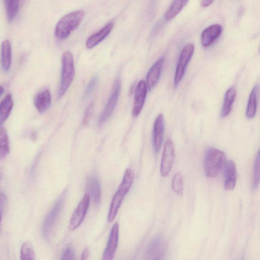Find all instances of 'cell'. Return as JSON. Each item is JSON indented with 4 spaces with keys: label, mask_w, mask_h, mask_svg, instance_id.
<instances>
[{
    "label": "cell",
    "mask_w": 260,
    "mask_h": 260,
    "mask_svg": "<svg viewBox=\"0 0 260 260\" xmlns=\"http://www.w3.org/2000/svg\"><path fill=\"white\" fill-rule=\"evenodd\" d=\"M51 93L49 89H44L37 93L34 98V105L40 113L46 111L50 107Z\"/></svg>",
    "instance_id": "ac0fdd59"
},
{
    "label": "cell",
    "mask_w": 260,
    "mask_h": 260,
    "mask_svg": "<svg viewBox=\"0 0 260 260\" xmlns=\"http://www.w3.org/2000/svg\"><path fill=\"white\" fill-rule=\"evenodd\" d=\"M226 163V156L223 152L214 148L208 149L204 160L206 176L211 178H216L225 167Z\"/></svg>",
    "instance_id": "6da1fadb"
},
{
    "label": "cell",
    "mask_w": 260,
    "mask_h": 260,
    "mask_svg": "<svg viewBox=\"0 0 260 260\" xmlns=\"http://www.w3.org/2000/svg\"><path fill=\"white\" fill-rule=\"evenodd\" d=\"M98 82V78L97 77L92 78L89 82L87 87L85 90V97H87L91 94L93 89H95Z\"/></svg>",
    "instance_id": "f546056e"
},
{
    "label": "cell",
    "mask_w": 260,
    "mask_h": 260,
    "mask_svg": "<svg viewBox=\"0 0 260 260\" xmlns=\"http://www.w3.org/2000/svg\"><path fill=\"white\" fill-rule=\"evenodd\" d=\"M75 252L74 249L71 247H68L64 252L61 260H74L75 259Z\"/></svg>",
    "instance_id": "1f68e13d"
},
{
    "label": "cell",
    "mask_w": 260,
    "mask_h": 260,
    "mask_svg": "<svg viewBox=\"0 0 260 260\" xmlns=\"http://www.w3.org/2000/svg\"><path fill=\"white\" fill-rule=\"evenodd\" d=\"M175 159V150L173 141L168 139L166 141L161 164V174L167 177L171 171Z\"/></svg>",
    "instance_id": "9c48e42d"
},
{
    "label": "cell",
    "mask_w": 260,
    "mask_h": 260,
    "mask_svg": "<svg viewBox=\"0 0 260 260\" xmlns=\"http://www.w3.org/2000/svg\"><path fill=\"white\" fill-rule=\"evenodd\" d=\"M224 188L226 191L234 189L237 182V170L234 162L230 160L225 166Z\"/></svg>",
    "instance_id": "9a60e30c"
},
{
    "label": "cell",
    "mask_w": 260,
    "mask_h": 260,
    "mask_svg": "<svg viewBox=\"0 0 260 260\" xmlns=\"http://www.w3.org/2000/svg\"><path fill=\"white\" fill-rule=\"evenodd\" d=\"M164 133V119L163 114L156 118L153 124V138L154 152L158 153L162 147Z\"/></svg>",
    "instance_id": "4fadbf2b"
},
{
    "label": "cell",
    "mask_w": 260,
    "mask_h": 260,
    "mask_svg": "<svg viewBox=\"0 0 260 260\" xmlns=\"http://www.w3.org/2000/svg\"><path fill=\"white\" fill-rule=\"evenodd\" d=\"M188 1L189 0H173L172 3L165 14L166 20L169 21L176 15H178Z\"/></svg>",
    "instance_id": "603a6c76"
},
{
    "label": "cell",
    "mask_w": 260,
    "mask_h": 260,
    "mask_svg": "<svg viewBox=\"0 0 260 260\" xmlns=\"http://www.w3.org/2000/svg\"><path fill=\"white\" fill-rule=\"evenodd\" d=\"M12 62V46L8 40H5L1 45V64L4 71H8Z\"/></svg>",
    "instance_id": "ffe728a7"
},
{
    "label": "cell",
    "mask_w": 260,
    "mask_h": 260,
    "mask_svg": "<svg viewBox=\"0 0 260 260\" xmlns=\"http://www.w3.org/2000/svg\"><path fill=\"white\" fill-rule=\"evenodd\" d=\"M65 193H63L60 197L53 209H51L46 218L43 225V232L45 238L46 239L49 238L60 215L65 199Z\"/></svg>",
    "instance_id": "8992f818"
},
{
    "label": "cell",
    "mask_w": 260,
    "mask_h": 260,
    "mask_svg": "<svg viewBox=\"0 0 260 260\" xmlns=\"http://www.w3.org/2000/svg\"><path fill=\"white\" fill-rule=\"evenodd\" d=\"M1 221H2V212L0 211V229H1Z\"/></svg>",
    "instance_id": "8d00e7d4"
},
{
    "label": "cell",
    "mask_w": 260,
    "mask_h": 260,
    "mask_svg": "<svg viewBox=\"0 0 260 260\" xmlns=\"http://www.w3.org/2000/svg\"><path fill=\"white\" fill-rule=\"evenodd\" d=\"M164 60V57L159 59L153 65L148 72L146 83L150 91H151L157 85L159 80Z\"/></svg>",
    "instance_id": "2e32d148"
},
{
    "label": "cell",
    "mask_w": 260,
    "mask_h": 260,
    "mask_svg": "<svg viewBox=\"0 0 260 260\" xmlns=\"http://www.w3.org/2000/svg\"><path fill=\"white\" fill-rule=\"evenodd\" d=\"M172 186L173 191L179 195H183L184 189V179L182 173H176L173 178Z\"/></svg>",
    "instance_id": "83f0119b"
},
{
    "label": "cell",
    "mask_w": 260,
    "mask_h": 260,
    "mask_svg": "<svg viewBox=\"0 0 260 260\" xmlns=\"http://www.w3.org/2000/svg\"><path fill=\"white\" fill-rule=\"evenodd\" d=\"M10 152L7 133L2 124H0V159L5 158Z\"/></svg>",
    "instance_id": "d4e9b609"
},
{
    "label": "cell",
    "mask_w": 260,
    "mask_h": 260,
    "mask_svg": "<svg viewBox=\"0 0 260 260\" xmlns=\"http://www.w3.org/2000/svg\"><path fill=\"white\" fill-rule=\"evenodd\" d=\"M236 97V89L235 86H232L225 93L224 102L221 113L222 118H225L230 113Z\"/></svg>",
    "instance_id": "d6986e66"
},
{
    "label": "cell",
    "mask_w": 260,
    "mask_h": 260,
    "mask_svg": "<svg viewBox=\"0 0 260 260\" xmlns=\"http://www.w3.org/2000/svg\"><path fill=\"white\" fill-rule=\"evenodd\" d=\"M135 174L132 170L128 169L124 173L122 181L117 193L114 195L110 205L108 221L112 222L115 218L120 207L126 194L131 188Z\"/></svg>",
    "instance_id": "7a4b0ae2"
},
{
    "label": "cell",
    "mask_w": 260,
    "mask_h": 260,
    "mask_svg": "<svg viewBox=\"0 0 260 260\" xmlns=\"http://www.w3.org/2000/svg\"><path fill=\"white\" fill-rule=\"evenodd\" d=\"M119 235V225L118 223H116L111 229L108 242L103 255V260H111L113 258L118 245Z\"/></svg>",
    "instance_id": "7c38bea8"
},
{
    "label": "cell",
    "mask_w": 260,
    "mask_h": 260,
    "mask_svg": "<svg viewBox=\"0 0 260 260\" xmlns=\"http://www.w3.org/2000/svg\"><path fill=\"white\" fill-rule=\"evenodd\" d=\"M8 23L14 21L18 11L19 0H4Z\"/></svg>",
    "instance_id": "484cf974"
},
{
    "label": "cell",
    "mask_w": 260,
    "mask_h": 260,
    "mask_svg": "<svg viewBox=\"0 0 260 260\" xmlns=\"http://www.w3.org/2000/svg\"><path fill=\"white\" fill-rule=\"evenodd\" d=\"M89 256V251L88 250V249H86L82 253L81 259L87 260L88 259Z\"/></svg>",
    "instance_id": "e575fe53"
},
{
    "label": "cell",
    "mask_w": 260,
    "mask_h": 260,
    "mask_svg": "<svg viewBox=\"0 0 260 260\" xmlns=\"http://www.w3.org/2000/svg\"><path fill=\"white\" fill-rule=\"evenodd\" d=\"M90 202V196L86 194L78 204L76 209L73 214L68 226L70 231H73L81 225L84 221Z\"/></svg>",
    "instance_id": "ba28073f"
},
{
    "label": "cell",
    "mask_w": 260,
    "mask_h": 260,
    "mask_svg": "<svg viewBox=\"0 0 260 260\" xmlns=\"http://www.w3.org/2000/svg\"><path fill=\"white\" fill-rule=\"evenodd\" d=\"M4 92V89L3 87L0 86V97H1Z\"/></svg>",
    "instance_id": "d590c367"
},
{
    "label": "cell",
    "mask_w": 260,
    "mask_h": 260,
    "mask_svg": "<svg viewBox=\"0 0 260 260\" xmlns=\"http://www.w3.org/2000/svg\"><path fill=\"white\" fill-rule=\"evenodd\" d=\"M223 31L219 24H214L205 29L201 36V43L205 47L211 46L220 37Z\"/></svg>",
    "instance_id": "5bb4252c"
},
{
    "label": "cell",
    "mask_w": 260,
    "mask_h": 260,
    "mask_svg": "<svg viewBox=\"0 0 260 260\" xmlns=\"http://www.w3.org/2000/svg\"><path fill=\"white\" fill-rule=\"evenodd\" d=\"M166 245L161 235L155 237L149 244L147 256L148 259H162L165 254Z\"/></svg>",
    "instance_id": "8fae6325"
},
{
    "label": "cell",
    "mask_w": 260,
    "mask_h": 260,
    "mask_svg": "<svg viewBox=\"0 0 260 260\" xmlns=\"http://www.w3.org/2000/svg\"><path fill=\"white\" fill-rule=\"evenodd\" d=\"M253 186L258 188L260 183V152L258 151L254 162Z\"/></svg>",
    "instance_id": "f1b7e54d"
},
{
    "label": "cell",
    "mask_w": 260,
    "mask_h": 260,
    "mask_svg": "<svg viewBox=\"0 0 260 260\" xmlns=\"http://www.w3.org/2000/svg\"><path fill=\"white\" fill-rule=\"evenodd\" d=\"M3 177V174L2 171L0 169V180H1Z\"/></svg>",
    "instance_id": "74e56055"
},
{
    "label": "cell",
    "mask_w": 260,
    "mask_h": 260,
    "mask_svg": "<svg viewBox=\"0 0 260 260\" xmlns=\"http://www.w3.org/2000/svg\"><path fill=\"white\" fill-rule=\"evenodd\" d=\"M121 91V84L119 79L114 83L112 91L107 105L102 111L98 121L99 126L103 125L111 117L117 105Z\"/></svg>",
    "instance_id": "52a82bcc"
},
{
    "label": "cell",
    "mask_w": 260,
    "mask_h": 260,
    "mask_svg": "<svg viewBox=\"0 0 260 260\" xmlns=\"http://www.w3.org/2000/svg\"><path fill=\"white\" fill-rule=\"evenodd\" d=\"M84 15V12L79 10L61 17L55 28V33L57 38L60 40L67 38L71 32L79 26Z\"/></svg>",
    "instance_id": "3957f363"
},
{
    "label": "cell",
    "mask_w": 260,
    "mask_h": 260,
    "mask_svg": "<svg viewBox=\"0 0 260 260\" xmlns=\"http://www.w3.org/2000/svg\"><path fill=\"white\" fill-rule=\"evenodd\" d=\"M14 107L11 93H8L0 103V124H3L10 116Z\"/></svg>",
    "instance_id": "7402d4cb"
},
{
    "label": "cell",
    "mask_w": 260,
    "mask_h": 260,
    "mask_svg": "<svg viewBox=\"0 0 260 260\" xmlns=\"http://www.w3.org/2000/svg\"><path fill=\"white\" fill-rule=\"evenodd\" d=\"M20 259L22 260H34L35 259V253L34 246L30 242L23 244L20 250Z\"/></svg>",
    "instance_id": "4316f807"
},
{
    "label": "cell",
    "mask_w": 260,
    "mask_h": 260,
    "mask_svg": "<svg viewBox=\"0 0 260 260\" xmlns=\"http://www.w3.org/2000/svg\"><path fill=\"white\" fill-rule=\"evenodd\" d=\"M113 26V23L110 22L103 27L98 32L91 36L87 40L86 47L87 48L92 49L101 43L110 33Z\"/></svg>",
    "instance_id": "e0dca14e"
},
{
    "label": "cell",
    "mask_w": 260,
    "mask_h": 260,
    "mask_svg": "<svg viewBox=\"0 0 260 260\" xmlns=\"http://www.w3.org/2000/svg\"><path fill=\"white\" fill-rule=\"evenodd\" d=\"M7 203V199L6 195L3 193H0V211H4Z\"/></svg>",
    "instance_id": "d6a6232c"
},
{
    "label": "cell",
    "mask_w": 260,
    "mask_h": 260,
    "mask_svg": "<svg viewBox=\"0 0 260 260\" xmlns=\"http://www.w3.org/2000/svg\"><path fill=\"white\" fill-rule=\"evenodd\" d=\"M148 87L147 83L144 80H140L135 89L134 105L132 110V115L137 117L140 113L146 99Z\"/></svg>",
    "instance_id": "30bf717a"
},
{
    "label": "cell",
    "mask_w": 260,
    "mask_h": 260,
    "mask_svg": "<svg viewBox=\"0 0 260 260\" xmlns=\"http://www.w3.org/2000/svg\"><path fill=\"white\" fill-rule=\"evenodd\" d=\"M88 189L93 201L99 204L101 199V190L100 183L96 177H91L89 179Z\"/></svg>",
    "instance_id": "cb8c5ba5"
},
{
    "label": "cell",
    "mask_w": 260,
    "mask_h": 260,
    "mask_svg": "<svg viewBox=\"0 0 260 260\" xmlns=\"http://www.w3.org/2000/svg\"><path fill=\"white\" fill-rule=\"evenodd\" d=\"M75 76L74 57L71 52L67 51L61 57V75L58 95L59 99L65 94L74 80Z\"/></svg>",
    "instance_id": "277c9868"
},
{
    "label": "cell",
    "mask_w": 260,
    "mask_h": 260,
    "mask_svg": "<svg viewBox=\"0 0 260 260\" xmlns=\"http://www.w3.org/2000/svg\"><path fill=\"white\" fill-rule=\"evenodd\" d=\"M214 2V0H202L201 5L203 7H206L211 5Z\"/></svg>",
    "instance_id": "836d02e7"
},
{
    "label": "cell",
    "mask_w": 260,
    "mask_h": 260,
    "mask_svg": "<svg viewBox=\"0 0 260 260\" xmlns=\"http://www.w3.org/2000/svg\"><path fill=\"white\" fill-rule=\"evenodd\" d=\"M259 86H256L249 95L247 105L245 111V115L247 119H253L257 112L258 96Z\"/></svg>",
    "instance_id": "44dd1931"
},
{
    "label": "cell",
    "mask_w": 260,
    "mask_h": 260,
    "mask_svg": "<svg viewBox=\"0 0 260 260\" xmlns=\"http://www.w3.org/2000/svg\"><path fill=\"white\" fill-rule=\"evenodd\" d=\"M93 110V104L92 103H91L90 105L88 106V107L87 108L85 111L84 120H83V122H84L85 124L87 123L90 121L92 116Z\"/></svg>",
    "instance_id": "4dcf8cb0"
},
{
    "label": "cell",
    "mask_w": 260,
    "mask_h": 260,
    "mask_svg": "<svg viewBox=\"0 0 260 260\" xmlns=\"http://www.w3.org/2000/svg\"><path fill=\"white\" fill-rule=\"evenodd\" d=\"M195 46L193 44L186 45L182 49L178 65H177L174 78V85L177 87L182 81L187 66H188L194 54Z\"/></svg>",
    "instance_id": "5b68a950"
}]
</instances>
